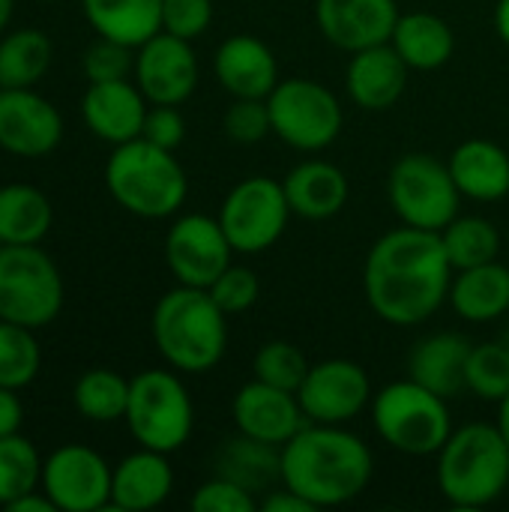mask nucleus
<instances>
[{"instance_id":"1","label":"nucleus","mask_w":509,"mask_h":512,"mask_svg":"<svg viewBox=\"0 0 509 512\" xmlns=\"http://www.w3.org/2000/svg\"><path fill=\"white\" fill-rule=\"evenodd\" d=\"M450 285L453 264L441 231L402 225L369 249L363 270L366 300L393 327L429 321L450 297Z\"/></svg>"},{"instance_id":"2","label":"nucleus","mask_w":509,"mask_h":512,"mask_svg":"<svg viewBox=\"0 0 509 512\" xmlns=\"http://www.w3.org/2000/svg\"><path fill=\"white\" fill-rule=\"evenodd\" d=\"M369 480L372 453L342 426L312 423L282 444V486L294 489L318 510L354 501Z\"/></svg>"},{"instance_id":"3","label":"nucleus","mask_w":509,"mask_h":512,"mask_svg":"<svg viewBox=\"0 0 509 512\" xmlns=\"http://www.w3.org/2000/svg\"><path fill=\"white\" fill-rule=\"evenodd\" d=\"M153 342L168 366L180 372H210L228 345L225 312L207 288L180 285L153 309Z\"/></svg>"},{"instance_id":"4","label":"nucleus","mask_w":509,"mask_h":512,"mask_svg":"<svg viewBox=\"0 0 509 512\" xmlns=\"http://www.w3.org/2000/svg\"><path fill=\"white\" fill-rule=\"evenodd\" d=\"M438 486L456 510H480L509 486V444L498 426L471 423L438 450Z\"/></svg>"},{"instance_id":"5","label":"nucleus","mask_w":509,"mask_h":512,"mask_svg":"<svg viewBox=\"0 0 509 512\" xmlns=\"http://www.w3.org/2000/svg\"><path fill=\"white\" fill-rule=\"evenodd\" d=\"M105 183L111 198L141 219H165L177 213L189 189L174 153L147 138H132L114 147L105 165Z\"/></svg>"},{"instance_id":"6","label":"nucleus","mask_w":509,"mask_h":512,"mask_svg":"<svg viewBox=\"0 0 509 512\" xmlns=\"http://www.w3.org/2000/svg\"><path fill=\"white\" fill-rule=\"evenodd\" d=\"M372 420L378 435L399 453L432 456L453 435L447 399L417 381H396L375 396Z\"/></svg>"},{"instance_id":"7","label":"nucleus","mask_w":509,"mask_h":512,"mask_svg":"<svg viewBox=\"0 0 509 512\" xmlns=\"http://www.w3.org/2000/svg\"><path fill=\"white\" fill-rule=\"evenodd\" d=\"M63 309V279L39 243L0 246V321L48 327Z\"/></svg>"},{"instance_id":"8","label":"nucleus","mask_w":509,"mask_h":512,"mask_svg":"<svg viewBox=\"0 0 509 512\" xmlns=\"http://www.w3.org/2000/svg\"><path fill=\"white\" fill-rule=\"evenodd\" d=\"M126 426L132 438L156 453L180 450L192 435V399L177 375L165 369H147L129 381Z\"/></svg>"},{"instance_id":"9","label":"nucleus","mask_w":509,"mask_h":512,"mask_svg":"<svg viewBox=\"0 0 509 512\" xmlns=\"http://www.w3.org/2000/svg\"><path fill=\"white\" fill-rule=\"evenodd\" d=\"M387 192L396 216L411 228L444 231L459 216L462 192L450 174V165L429 153L402 156L390 171Z\"/></svg>"},{"instance_id":"10","label":"nucleus","mask_w":509,"mask_h":512,"mask_svg":"<svg viewBox=\"0 0 509 512\" xmlns=\"http://www.w3.org/2000/svg\"><path fill=\"white\" fill-rule=\"evenodd\" d=\"M270 126L285 144L297 150H324L342 132V105L318 81L288 78L267 96Z\"/></svg>"},{"instance_id":"11","label":"nucleus","mask_w":509,"mask_h":512,"mask_svg":"<svg viewBox=\"0 0 509 512\" xmlns=\"http://www.w3.org/2000/svg\"><path fill=\"white\" fill-rule=\"evenodd\" d=\"M288 216L291 207L282 183L270 177H246L228 192L219 213V225L234 252L255 255L270 249L282 237Z\"/></svg>"},{"instance_id":"12","label":"nucleus","mask_w":509,"mask_h":512,"mask_svg":"<svg viewBox=\"0 0 509 512\" xmlns=\"http://www.w3.org/2000/svg\"><path fill=\"white\" fill-rule=\"evenodd\" d=\"M42 492L63 512H96L111 504L108 462L81 444H66L42 462Z\"/></svg>"},{"instance_id":"13","label":"nucleus","mask_w":509,"mask_h":512,"mask_svg":"<svg viewBox=\"0 0 509 512\" xmlns=\"http://www.w3.org/2000/svg\"><path fill=\"white\" fill-rule=\"evenodd\" d=\"M231 243L219 225L204 213L180 216L165 237V261L180 285L210 288L231 264Z\"/></svg>"},{"instance_id":"14","label":"nucleus","mask_w":509,"mask_h":512,"mask_svg":"<svg viewBox=\"0 0 509 512\" xmlns=\"http://www.w3.org/2000/svg\"><path fill=\"white\" fill-rule=\"evenodd\" d=\"M369 375L351 363V360H324L318 366H309L297 402L312 423L324 426H342L354 420L366 402H369Z\"/></svg>"},{"instance_id":"15","label":"nucleus","mask_w":509,"mask_h":512,"mask_svg":"<svg viewBox=\"0 0 509 512\" xmlns=\"http://www.w3.org/2000/svg\"><path fill=\"white\" fill-rule=\"evenodd\" d=\"M63 138L60 111L33 87H0V147L21 159L48 156Z\"/></svg>"},{"instance_id":"16","label":"nucleus","mask_w":509,"mask_h":512,"mask_svg":"<svg viewBox=\"0 0 509 512\" xmlns=\"http://www.w3.org/2000/svg\"><path fill=\"white\" fill-rule=\"evenodd\" d=\"M135 81L147 102L180 105L198 84V60L189 39L159 30L135 54Z\"/></svg>"},{"instance_id":"17","label":"nucleus","mask_w":509,"mask_h":512,"mask_svg":"<svg viewBox=\"0 0 509 512\" xmlns=\"http://www.w3.org/2000/svg\"><path fill=\"white\" fill-rule=\"evenodd\" d=\"M315 18L321 33L336 48L354 54L390 42L399 9L396 0H318Z\"/></svg>"},{"instance_id":"18","label":"nucleus","mask_w":509,"mask_h":512,"mask_svg":"<svg viewBox=\"0 0 509 512\" xmlns=\"http://www.w3.org/2000/svg\"><path fill=\"white\" fill-rule=\"evenodd\" d=\"M231 414L237 432L273 447L288 444L306 426V414L297 402V393L270 387L258 378L237 390Z\"/></svg>"},{"instance_id":"19","label":"nucleus","mask_w":509,"mask_h":512,"mask_svg":"<svg viewBox=\"0 0 509 512\" xmlns=\"http://www.w3.org/2000/svg\"><path fill=\"white\" fill-rule=\"evenodd\" d=\"M81 114L90 132L108 144H126L141 138L144 117H147V96L141 87L120 81H93L81 99Z\"/></svg>"},{"instance_id":"20","label":"nucleus","mask_w":509,"mask_h":512,"mask_svg":"<svg viewBox=\"0 0 509 512\" xmlns=\"http://www.w3.org/2000/svg\"><path fill=\"white\" fill-rule=\"evenodd\" d=\"M408 72L411 66L399 57V51L390 42L354 51L345 75L348 96L354 99V105L366 111H387L402 99Z\"/></svg>"},{"instance_id":"21","label":"nucleus","mask_w":509,"mask_h":512,"mask_svg":"<svg viewBox=\"0 0 509 512\" xmlns=\"http://www.w3.org/2000/svg\"><path fill=\"white\" fill-rule=\"evenodd\" d=\"M216 78L234 99H267L279 84L273 51L255 36H228L213 57Z\"/></svg>"},{"instance_id":"22","label":"nucleus","mask_w":509,"mask_h":512,"mask_svg":"<svg viewBox=\"0 0 509 512\" xmlns=\"http://www.w3.org/2000/svg\"><path fill=\"white\" fill-rule=\"evenodd\" d=\"M171 486L174 474L165 453L141 447L111 471V507L126 512L153 510L171 495Z\"/></svg>"},{"instance_id":"23","label":"nucleus","mask_w":509,"mask_h":512,"mask_svg":"<svg viewBox=\"0 0 509 512\" xmlns=\"http://www.w3.org/2000/svg\"><path fill=\"white\" fill-rule=\"evenodd\" d=\"M471 342L459 333H435L417 342L408 357V378L420 387L438 393L441 399H453L465 390V366H468Z\"/></svg>"},{"instance_id":"24","label":"nucleus","mask_w":509,"mask_h":512,"mask_svg":"<svg viewBox=\"0 0 509 512\" xmlns=\"http://www.w3.org/2000/svg\"><path fill=\"white\" fill-rule=\"evenodd\" d=\"M282 189H285L291 213L303 219H315V222L336 216L348 201L345 174L324 159H309L291 168L282 180Z\"/></svg>"},{"instance_id":"25","label":"nucleus","mask_w":509,"mask_h":512,"mask_svg":"<svg viewBox=\"0 0 509 512\" xmlns=\"http://www.w3.org/2000/svg\"><path fill=\"white\" fill-rule=\"evenodd\" d=\"M447 165L465 198L498 201L509 195V156L492 141L474 138L459 144Z\"/></svg>"},{"instance_id":"26","label":"nucleus","mask_w":509,"mask_h":512,"mask_svg":"<svg viewBox=\"0 0 509 512\" xmlns=\"http://www.w3.org/2000/svg\"><path fill=\"white\" fill-rule=\"evenodd\" d=\"M447 300L465 321H498L509 309V267L489 261L480 267L459 270Z\"/></svg>"},{"instance_id":"27","label":"nucleus","mask_w":509,"mask_h":512,"mask_svg":"<svg viewBox=\"0 0 509 512\" xmlns=\"http://www.w3.org/2000/svg\"><path fill=\"white\" fill-rule=\"evenodd\" d=\"M216 477H225L243 486L252 495H261L282 483V447L264 444L249 435L228 438L216 456Z\"/></svg>"},{"instance_id":"28","label":"nucleus","mask_w":509,"mask_h":512,"mask_svg":"<svg viewBox=\"0 0 509 512\" xmlns=\"http://www.w3.org/2000/svg\"><path fill=\"white\" fill-rule=\"evenodd\" d=\"M90 27L114 42L141 48L162 30V0H81Z\"/></svg>"},{"instance_id":"29","label":"nucleus","mask_w":509,"mask_h":512,"mask_svg":"<svg viewBox=\"0 0 509 512\" xmlns=\"http://www.w3.org/2000/svg\"><path fill=\"white\" fill-rule=\"evenodd\" d=\"M390 45L399 51V57L411 69L432 72V69H441L453 57L456 36L444 18L432 12H411V15H399Z\"/></svg>"},{"instance_id":"30","label":"nucleus","mask_w":509,"mask_h":512,"mask_svg":"<svg viewBox=\"0 0 509 512\" xmlns=\"http://www.w3.org/2000/svg\"><path fill=\"white\" fill-rule=\"evenodd\" d=\"M51 219V201L36 186H0V246L42 243L51 231Z\"/></svg>"},{"instance_id":"31","label":"nucleus","mask_w":509,"mask_h":512,"mask_svg":"<svg viewBox=\"0 0 509 512\" xmlns=\"http://www.w3.org/2000/svg\"><path fill=\"white\" fill-rule=\"evenodd\" d=\"M51 66V39L21 27L0 39V87H33Z\"/></svg>"},{"instance_id":"32","label":"nucleus","mask_w":509,"mask_h":512,"mask_svg":"<svg viewBox=\"0 0 509 512\" xmlns=\"http://www.w3.org/2000/svg\"><path fill=\"white\" fill-rule=\"evenodd\" d=\"M447 258L453 270H468L480 267L498 258L501 252V234L489 219L480 216H456L444 231H441Z\"/></svg>"},{"instance_id":"33","label":"nucleus","mask_w":509,"mask_h":512,"mask_svg":"<svg viewBox=\"0 0 509 512\" xmlns=\"http://www.w3.org/2000/svg\"><path fill=\"white\" fill-rule=\"evenodd\" d=\"M72 399L81 417L93 423H114L126 417L129 381L111 369H90L87 375L78 378Z\"/></svg>"},{"instance_id":"34","label":"nucleus","mask_w":509,"mask_h":512,"mask_svg":"<svg viewBox=\"0 0 509 512\" xmlns=\"http://www.w3.org/2000/svg\"><path fill=\"white\" fill-rule=\"evenodd\" d=\"M42 486V459L36 447L15 435L0 438V510Z\"/></svg>"},{"instance_id":"35","label":"nucleus","mask_w":509,"mask_h":512,"mask_svg":"<svg viewBox=\"0 0 509 512\" xmlns=\"http://www.w3.org/2000/svg\"><path fill=\"white\" fill-rule=\"evenodd\" d=\"M42 366V351L30 327L0 321V387L21 390L27 387Z\"/></svg>"},{"instance_id":"36","label":"nucleus","mask_w":509,"mask_h":512,"mask_svg":"<svg viewBox=\"0 0 509 512\" xmlns=\"http://www.w3.org/2000/svg\"><path fill=\"white\" fill-rule=\"evenodd\" d=\"M465 390L486 402H501L509 393V351L504 342L471 345L465 366Z\"/></svg>"},{"instance_id":"37","label":"nucleus","mask_w":509,"mask_h":512,"mask_svg":"<svg viewBox=\"0 0 509 512\" xmlns=\"http://www.w3.org/2000/svg\"><path fill=\"white\" fill-rule=\"evenodd\" d=\"M255 378L270 384V387H279V390H288V393H297L306 372H309V363L303 357V351L291 342H267L261 345V351L255 354Z\"/></svg>"},{"instance_id":"38","label":"nucleus","mask_w":509,"mask_h":512,"mask_svg":"<svg viewBox=\"0 0 509 512\" xmlns=\"http://www.w3.org/2000/svg\"><path fill=\"white\" fill-rule=\"evenodd\" d=\"M207 291H210V297L219 303V309L225 315H237V312H246V309L255 306L261 285H258V276L249 267L228 264V270Z\"/></svg>"},{"instance_id":"39","label":"nucleus","mask_w":509,"mask_h":512,"mask_svg":"<svg viewBox=\"0 0 509 512\" xmlns=\"http://www.w3.org/2000/svg\"><path fill=\"white\" fill-rule=\"evenodd\" d=\"M129 69H135V57L132 48L114 39L99 36V42H93L84 54V75L93 81H120L129 75Z\"/></svg>"},{"instance_id":"40","label":"nucleus","mask_w":509,"mask_h":512,"mask_svg":"<svg viewBox=\"0 0 509 512\" xmlns=\"http://www.w3.org/2000/svg\"><path fill=\"white\" fill-rule=\"evenodd\" d=\"M225 132L237 144H255L267 138V132H273L267 99H234L225 114Z\"/></svg>"},{"instance_id":"41","label":"nucleus","mask_w":509,"mask_h":512,"mask_svg":"<svg viewBox=\"0 0 509 512\" xmlns=\"http://www.w3.org/2000/svg\"><path fill=\"white\" fill-rule=\"evenodd\" d=\"M213 21L210 0H162V30L180 39H198Z\"/></svg>"},{"instance_id":"42","label":"nucleus","mask_w":509,"mask_h":512,"mask_svg":"<svg viewBox=\"0 0 509 512\" xmlns=\"http://www.w3.org/2000/svg\"><path fill=\"white\" fill-rule=\"evenodd\" d=\"M192 510L195 512H255L258 501L252 492H246L243 486L225 480V477H213L207 480L195 495H192Z\"/></svg>"},{"instance_id":"43","label":"nucleus","mask_w":509,"mask_h":512,"mask_svg":"<svg viewBox=\"0 0 509 512\" xmlns=\"http://www.w3.org/2000/svg\"><path fill=\"white\" fill-rule=\"evenodd\" d=\"M183 135H186V123H183V117H180V111L174 105H153V108H147L141 138H147L156 147L174 150L183 141Z\"/></svg>"},{"instance_id":"44","label":"nucleus","mask_w":509,"mask_h":512,"mask_svg":"<svg viewBox=\"0 0 509 512\" xmlns=\"http://www.w3.org/2000/svg\"><path fill=\"white\" fill-rule=\"evenodd\" d=\"M258 510L264 512H312L318 510L315 504H309L303 495H297L294 489H288V486H282V489H273V492H267V498L258 504Z\"/></svg>"},{"instance_id":"45","label":"nucleus","mask_w":509,"mask_h":512,"mask_svg":"<svg viewBox=\"0 0 509 512\" xmlns=\"http://www.w3.org/2000/svg\"><path fill=\"white\" fill-rule=\"evenodd\" d=\"M24 423V408H21V399L15 396V390L9 387H0V438L6 435H15Z\"/></svg>"},{"instance_id":"46","label":"nucleus","mask_w":509,"mask_h":512,"mask_svg":"<svg viewBox=\"0 0 509 512\" xmlns=\"http://www.w3.org/2000/svg\"><path fill=\"white\" fill-rule=\"evenodd\" d=\"M3 510L6 512H57V507H54V501H51L45 492L33 489V492H27V495L15 498L12 504H6Z\"/></svg>"},{"instance_id":"47","label":"nucleus","mask_w":509,"mask_h":512,"mask_svg":"<svg viewBox=\"0 0 509 512\" xmlns=\"http://www.w3.org/2000/svg\"><path fill=\"white\" fill-rule=\"evenodd\" d=\"M495 27H498V36L509 45V0H498V9H495Z\"/></svg>"},{"instance_id":"48","label":"nucleus","mask_w":509,"mask_h":512,"mask_svg":"<svg viewBox=\"0 0 509 512\" xmlns=\"http://www.w3.org/2000/svg\"><path fill=\"white\" fill-rule=\"evenodd\" d=\"M501 405V411H498V429H501V435L507 438V444H509V393L498 402Z\"/></svg>"},{"instance_id":"49","label":"nucleus","mask_w":509,"mask_h":512,"mask_svg":"<svg viewBox=\"0 0 509 512\" xmlns=\"http://www.w3.org/2000/svg\"><path fill=\"white\" fill-rule=\"evenodd\" d=\"M12 9H15V0H0V33L6 30V24L12 18Z\"/></svg>"},{"instance_id":"50","label":"nucleus","mask_w":509,"mask_h":512,"mask_svg":"<svg viewBox=\"0 0 509 512\" xmlns=\"http://www.w3.org/2000/svg\"><path fill=\"white\" fill-rule=\"evenodd\" d=\"M504 345H507V351H509V330H507V336H504Z\"/></svg>"}]
</instances>
